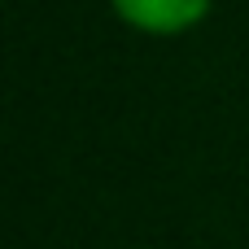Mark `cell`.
Segmentation results:
<instances>
[{
	"instance_id": "6da1fadb",
	"label": "cell",
	"mask_w": 249,
	"mask_h": 249,
	"mask_svg": "<svg viewBox=\"0 0 249 249\" xmlns=\"http://www.w3.org/2000/svg\"><path fill=\"white\" fill-rule=\"evenodd\" d=\"M118 13L144 31H184L193 26L210 0H114Z\"/></svg>"
}]
</instances>
